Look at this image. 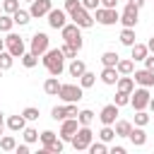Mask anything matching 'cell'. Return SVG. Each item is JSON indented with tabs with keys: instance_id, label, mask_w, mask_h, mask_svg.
Listing matches in <instances>:
<instances>
[{
	"instance_id": "obj_1",
	"label": "cell",
	"mask_w": 154,
	"mask_h": 154,
	"mask_svg": "<svg viewBox=\"0 0 154 154\" xmlns=\"http://www.w3.org/2000/svg\"><path fill=\"white\" fill-rule=\"evenodd\" d=\"M41 60H43L48 75H53V77L63 75V70H65V55H63L60 48H48V51L41 55Z\"/></svg>"
},
{
	"instance_id": "obj_2",
	"label": "cell",
	"mask_w": 154,
	"mask_h": 154,
	"mask_svg": "<svg viewBox=\"0 0 154 154\" xmlns=\"http://www.w3.org/2000/svg\"><path fill=\"white\" fill-rule=\"evenodd\" d=\"M60 34H63V41H65V43H70L72 48H77V51H79V48L84 46V41H82V29H79L75 22H72V24H65V26L60 29Z\"/></svg>"
},
{
	"instance_id": "obj_3",
	"label": "cell",
	"mask_w": 154,
	"mask_h": 154,
	"mask_svg": "<svg viewBox=\"0 0 154 154\" xmlns=\"http://www.w3.org/2000/svg\"><path fill=\"white\" fill-rule=\"evenodd\" d=\"M91 140H94L91 128H89V125H79V128H77V132L72 135V140H70V142H72V147H75L77 152H84V149L91 144Z\"/></svg>"
},
{
	"instance_id": "obj_4",
	"label": "cell",
	"mask_w": 154,
	"mask_h": 154,
	"mask_svg": "<svg viewBox=\"0 0 154 154\" xmlns=\"http://www.w3.org/2000/svg\"><path fill=\"white\" fill-rule=\"evenodd\" d=\"M94 19L103 26H113L118 19H120V12L116 7H96L94 10Z\"/></svg>"
},
{
	"instance_id": "obj_5",
	"label": "cell",
	"mask_w": 154,
	"mask_h": 154,
	"mask_svg": "<svg viewBox=\"0 0 154 154\" xmlns=\"http://www.w3.org/2000/svg\"><path fill=\"white\" fill-rule=\"evenodd\" d=\"M58 96H60L65 103H77V101L84 96V89H82L79 84H60Z\"/></svg>"
},
{
	"instance_id": "obj_6",
	"label": "cell",
	"mask_w": 154,
	"mask_h": 154,
	"mask_svg": "<svg viewBox=\"0 0 154 154\" xmlns=\"http://www.w3.org/2000/svg\"><path fill=\"white\" fill-rule=\"evenodd\" d=\"M5 51H10L14 58H22V55H24V51H26V46H24V38H22L19 34H12V31H7V36H5Z\"/></svg>"
},
{
	"instance_id": "obj_7",
	"label": "cell",
	"mask_w": 154,
	"mask_h": 154,
	"mask_svg": "<svg viewBox=\"0 0 154 154\" xmlns=\"http://www.w3.org/2000/svg\"><path fill=\"white\" fill-rule=\"evenodd\" d=\"M48 46H51V38H48V34H43V31H36L34 36H31V43H29V51L34 53V55H43L46 51H48Z\"/></svg>"
},
{
	"instance_id": "obj_8",
	"label": "cell",
	"mask_w": 154,
	"mask_h": 154,
	"mask_svg": "<svg viewBox=\"0 0 154 154\" xmlns=\"http://www.w3.org/2000/svg\"><path fill=\"white\" fill-rule=\"evenodd\" d=\"M149 87H140V89H132L130 91V106L135 108V111H142V108H147V103H149Z\"/></svg>"
},
{
	"instance_id": "obj_9",
	"label": "cell",
	"mask_w": 154,
	"mask_h": 154,
	"mask_svg": "<svg viewBox=\"0 0 154 154\" xmlns=\"http://www.w3.org/2000/svg\"><path fill=\"white\" fill-rule=\"evenodd\" d=\"M79 29H89V26H94V17H91V12L89 10H84V7H77L72 14H67Z\"/></svg>"
},
{
	"instance_id": "obj_10",
	"label": "cell",
	"mask_w": 154,
	"mask_h": 154,
	"mask_svg": "<svg viewBox=\"0 0 154 154\" xmlns=\"http://www.w3.org/2000/svg\"><path fill=\"white\" fill-rule=\"evenodd\" d=\"M123 26H130V29H135V24L140 22V7H135V5H125V10L120 12V19H118Z\"/></svg>"
},
{
	"instance_id": "obj_11",
	"label": "cell",
	"mask_w": 154,
	"mask_h": 154,
	"mask_svg": "<svg viewBox=\"0 0 154 154\" xmlns=\"http://www.w3.org/2000/svg\"><path fill=\"white\" fill-rule=\"evenodd\" d=\"M46 17H48V26H51V29H63V26L67 24V12H65V10L51 7Z\"/></svg>"
},
{
	"instance_id": "obj_12",
	"label": "cell",
	"mask_w": 154,
	"mask_h": 154,
	"mask_svg": "<svg viewBox=\"0 0 154 154\" xmlns=\"http://www.w3.org/2000/svg\"><path fill=\"white\" fill-rule=\"evenodd\" d=\"M60 123H63V125H60V132H58V135H60L63 142H70L72 135H75L77 128H79V120H77V118H65V120H60Z\"/></svg>"
},
{
	"instance_id": "obj_13",
	"label": "cell",
	"mask_w": 154,
	"mask_h": 154,
	"mask_svg": "<svg viewBox=\"0 0 154 154\" xmlns=\"http://www.w3.org/2000/svg\"><path fill=\"white\" fill-rule=\"evenodd\" d=\"M51 7H53V2H51V0H31L29 14H31V19H38V17H46Z\"/></svg>"
},
{
	"instance_id": "obj_14",
	"label": "cell",
	"mask_w": 154,
	"mask_h": 154,
	"mask_svg": "<svg viewBox=\"0 0 154 154\" xmlns=\"http://www.w3.org/2000/svg\"><path fill=\"white\" fill-rule=\"evenodd\" d=\"M99 120H101V125H113L118 120V106L116 103H106L101 108V113H99Z\"/></svg>"
},
{
	"instance_id": "obj_15",
	"label": "cell",
	"mask_w": 154,
	"mask_h": 154,
	"mask_svg": "<svg viewBox=\"0 0 154 154\" xmlns=\"http://www.w3.org/2000/svg\"><path fill=\"white\" fill-rule=\"evenodd\" d=\"M132 79H135V84H140V87H154V72H152V70H147V67L135 70Z\"/></svg>"
},
{
	"instance_id": "obj_16",
	"label": "cell",
	"mask_w": 154,
	"mask_h": 154,
	"mask_svg": "<svg viewBox=\"0 0 154 154\" xmlns=\"http://www.w3.org/2000/svg\"><path fill=\"white\" fill-rule=\"evenodd\" d=\"M128 140H130L135 147H144V144H147V132H144L140 125H132V130H130Z\"/></svg>"
},
{
	"instance_id": "obj_17",
	"label": "cell",
	"mask_w": 154,
	"mask_h": 154,
	"mask_svg": "<svg viewBox=\"0 0 154 154\" xmlns=\"http://www.w3.org/2000/svg\"><path fill=\"white\" fill-rule=\"evenodd\" d=\"M116 89H118V91L130 94V91L135 89V79H132V75H120V77H118V82H116Z\"/></svg>"
},
{
	"instance_id": "obj_18",
	"label": "cell",
	"mask_w": 154,
	"mask_h": 154,
	"mask_svg": "<svg viewBox=\"0 0 154 154\" xmlns=\"http://www.w3.org/2000/svg\"><path fill=\"white\" fill-rule=\"evenodd\" d=\"M99 77H101V82H103V84L113 87V84L118 82V77H120V75H118V70H116V67H103Z\"/></svg>"
},
{
	"instance_id": "obj_19",
	"label": "cell",
	"mask_w": 154,
	"mask_h": 154,
	"mask_svg": "<svg viewBox=\"0 0 154 154\" xmlns=\"http://www.w3.org/2000/svg\"><path fill=\"white\" fill-rule=\"evenodd\" d=\"M7 128L12 130V132H22L24 128H26V118L19 113V116H10L7 118Z\"/></svg>"
},
{
	"instance_id": "obj_20",
	"label": "cell",
	"mask_w": 154,
	"mask_h": 154,
	"mask_svg": "<svg viewBox=\"0 0 154 154\" xmlns=\"http://www.w3.org/2000/svg\"><path fill=\"white\" fill-rule=\"evenodd\" d=\"M130 53H132V55H130L132 60H144L147 53H149V48H147V43H137V41H135V43L130 46Z\"/></svg>"
},
{
	"instance_id": "obj_21",
	"label": "cell",
	"mask_w": 154,
	"mask_h": 154,
	"mask_svg": "<svg viewBox=\"0 0 154 154\" xmlns=\"http://www.w3.org/2000/svg\"><path fill=\"white\" fill-rule=\"evenodd\" d=\"M116 70H118V75H132V72H135V60L118 58V63H116Z\"/></svg>"
},
{
	"instance_id": "obj_22",
	"label": "cell",
	"mask_w": 154,
	"mask_h": 154,
	"mask_svg": "<svg viewBox=\"0 0 154 154\" xmlns=\"http://www.w3.org/2000/svg\"><path fill=\"white\" fill-rule=\"evenodd\" d=\"M84 70H87V65H84V60H77V58H72V63L67 65V72H70L72 77H77V79H79V77L84 75Z\"/></svg>"
},
{
	"instance_id": "obj_23",
	"label": "cell",
	"mask_w": 154,
	"mask_h": 154,
	"mask_svg": "<svg viewBox=\"0 0 154 154\" xmlns=\"http://www.w3.org/2000/svg\"><path fill=\"white\" fill-rule=\"evenodd\" d=\"M58 89H60V82H58V77H48L46 82H43V91L48 94V96H58Z\"/></svg>"
},
{
	"instance_id": "obj_24",
	"label": "cell",
	"mask_w": 154,
	"mask_h": 154,
	"mask_svg": "<svg viewBox=\"0 0 154 154\" xmlns=\"http://www.w3.org/2000/svg\"><path fill=\"white\" fill-rule=\"evenodd\" d=\"M113 125H116V128H113V130H116V137H128L130 130H132V123H130V120H116Z\"/></svg>"
},
{
	"instance_id": "obj_25",
	"label": "cell",
	"mask_w": 154,
	"mask_h": 154,
	"mask_svg": "<svg viewBox=\"0 0 154 154\" xmlns=\"http://www.w3.org/2000/svg\"><path fill=\"white\" fill-rule=\"evenodd\" d=\"M135 41H137V38H135V29H130V26H123V31H120V43L130 48Z\"/></svg>"
},
{
	"instance_id": "obj_26",
	"label": "cell",
	"mask_w": 154,
	"mask_h": 154,
	"mask_svg": "<svg viewBox=\"0 0 154 154\" xmlns=\"http://www.w3.org/2000/svg\"><path fill=\"white\" fill-rule=\"evenodd\" d=\"M118 53L116 51H106V53H101V65L103 67H116V63H118Z\"/></svg>"
},
{
	"instance_id": "obj_27",
	"label": "cell",
	"mask_w": 154,
	"mask_h": 154,
	"mask_svg": "<svg viewBox=\"0 0 154 154\" xmlns=\"http://www.w3.org/2000/svg\"><path fill=\"white\" fill-rule=\"evenodd\" d=\"M12 19H14V24H19V26H26V24L31 22V14H29V10H17V12L12 14Z\"/></svg>"
},
{
	"instance_id": "obj_28",
	"label": "cell",
	"mask_w": 154,
	"mask_h": 154,
	"mask_svg": "<svg viewBox=\"0 0 154 154\" xmlns=\"http://www.w3.org/2000/svg\"><path fill=\"white\" fill-rule=\"evenodd\" d=\"M99 140L106 142V144L113 142V140H116V130H113V125H103V128L99 130Z\"/></svg>"
},
{
	"instance_id": "obj_29",
	"label": "cell",
	"mask_w": 154,
	"mask_h": 154,
	"mask_svg": "<svg viewBox=\"0 0 154 154\" xmlns=\"http://www.w3.org/2000/svg\"><path fill=\"white\" fill-rule=\"evenodd\" d=\"M12 26H14V19H12V14H7V12H0V31H2V34H7V31H12Z\"/></svg>"
},
{
	"instance_id": "obj_30",
	"label": "cell",
	"mask_w": 154,
	"mask_h": 154,
	"mask_svg": "<svg viewBox=\"0 0 154 154\" xmlns=\"http://www.w3.org/2000/svg\"><path fill=\"white\" fill-rule=\"evenodd\" d=\"M19 60H22V65H24L26 70H31V67H36V63H38V55H34L31 51H29V53L24 51V55H22Z\"/></svg>"
},
{
	"instance_id": "obj_31",
	"label": "cell",
	"mask_w": 154,
	"mask_h": 154,
	"mask_svg": "<svg viewBox=\"0 0 154 154\" xmlns=\"http://www.w3.org/2000/svg\"><path fill=\"white\" fill-rule=\"evenodd\" d=\"M94 82H96V75L89 72V70H84V75L79 77V87L82 89H89V87H94Z\"/></svg>"
},
{
	"instance_id": "obj_32",
	"label": "cell",
	"mask_w": 154,
	"mask_h": 154,
	"mask_svg": "<svg viewBox=\"0 0 154 154\" xmlns=\"http://www.w3.org/2000/svg\"><path fill=\"white\" fill-rule=\"evenodd\" d=\"M14 147H17V142H14L12 135H2L0 137V149L2 152H14Z\"/></svg>"
},
{
	"instance_id": "obj_33",
	"label": "cell",
	"mask_w": 154,
	"mask_h": 154,
	"mask_svg": "<svg viewBox=\"0 0 154 154\" xmlns=\"http://www.w3.org/2000/svg\"><path fill=\"white\" fill-rule=\"evenodd\" d=\"M14 63V55L10 51H0V70H10Z\"/></svg>"
},
{
	"instance_id": "obj_34",
	"label": "cell",
	"mask_w": 154,
	"mask_h": 154,
	"mask_svg": "<svg viewBox=\"0 0 154 154\" xmlns=\"http://www.w3.org/2000/svg\"><path fill=\"white\" fill-rule=\"evenodd\" d=\"M77 120H79V125H91V120H94V111L82 108V111L77 113Z\"/></svg>"
},
{
	"instance_id": "obj_35",
	"label": "cell",
	"mask_w": 154,
	"mask_h": 154,
	"mask_svg": "<svg viewBox=\"0 0 154 154\" xmlns=\"http://www.w3.org/2000/svg\"><path fill=\"white\" fill-rule=\"evenodd\" d=\"M87 152H91V154H106V152H108V144H106V142H101V140H99V142H94V140H91V144L87 147Z\"/></svg>"
},
{
	"instance_id": "obj_36",
	"label": "cell",
	"mask_w": 154,
	"mask_h": 154,
	"mask_svg": "<svg viewBox=\"0 0 154 154\" xmlns=\"http://www.w3.org/2000/svg\"><path fill=\"white\" fill-rule=\"evenodd\" d=\"M38 140H41V144H43V147H48L51 142H55V140H58V135H55L53 130H43V132L38 135Z\"/></svg>"
},
{
	"instance_id": "obj_37",
	"label": "cell",
	"mask_w": 154,
	"mask_h": 154,
	"mask_svg": "<svg viewBox=\"0 0 154 154\" xmlns=\"http://www.w3.org/2000/svg\"><path fill=\"white\" fill-rule=\"evenodd\" d=\"M113 103H116L118 108H120V106H128V103H130V94H125V91H116Z\"/></svg>"
},
{
	"instance_id": "obj_38",
	"label": "cell",
	"mask_w": 154,
	"mask_h": 154,
	"mask_svg": "<svg viewBox=\"0 0 154 154\" xmlns=\"http://www.w3.org/2000/svg\"><path fill=\"white\" fill-rule=\"evenodd\" d=\"M149 123V113L142 108V111H135V125H140V128H144Z\"/></svg>"
},
{
	"instance_id": "obj_39",
	"label": "cell",
	"mask_w": 154,
	"mask_h": 154,
	"mask_svg": "<svg viewBox=\"0 0 154 154\" xmlns=\"http://www.w3.org/2000/svg\"><path fill=\"white\" fill-rule=\"evenodd\" d=\"M63 147H65V144H63V140L58 137L55 142H51V144H48V147H43V149H46V154H60V152H63Z\"/></svg>"
},
{
	"instance_id": "obj_40",
	"label": "cell",
	"mask_w": 154,
	"mask_h": 154,
	"mask_svg": "<svg viewBox=\"0 0 154 154\" xmlns=\"http://www.w3.org/2000/svg\"><path fill=\"white\" fill-rule=\"evenodd\" d=\"M17 10H19V0H2V12L14 14Z\"/></svg>"
},
{
	"instance_id": "obj_41",
	"label": "cell",
	"mask_w": 154,
	"mask_h": 154,
	"mask_svg": "<svg viewBox=\"0 0 154 154\" xmlns=\"http://www.w3.org/2000/svg\"><path fill=\"white\" fill-rule=\"evenodd\" d=\"M22 116H24L26 120H38V116H41V113H38V108H36V106H26V108L22 111Z\"/></svg>"
},
{
	"instance_id": "obj_42",
	"label": "cell",
	"mask_w": 154,
	"mask_h": 154,
	"mask_svg": "<svg viewBox=\"0 0 154 154\" xmlns=\"http://www.w3.org/2000/svg\"><path fill=\"white\" fill-rule=\"evenodd\" d=\"M22 135H24V142H29V144H34V142L38 140V132H36L34 128H24Z\"/></svg>"
},
{
	"instance_id": "obj_43",
	"label": "cell",
	"mask_w": 154,
	"mask_h": 154,
	"mask_svg": "<svg viewBox=\"0 0 154 154\" xmlns=\"http://www.w3.org/2000/svg\"><path fill=\"white\" fill-rule=\"evenodd\" d=\"M51 118L53 120H65V106H53L51 108Z\"/></svg>"
},
{
	"instance_id": "obj_44",
	"label": "cell",
	"mask_w": 154,
	"mask_h": 154,
	"mask_svg": "<svg viewBox=\"0 0 154 154\" xmlns=\"http://www.w3.org/2000/svg\"><path fill=\"white\" fill-rule=\"evenodd\" d=\"M60 51H63V55H65L67 60H72V58H77V48H72L70 43H65V46H63Z\"/></svg>"
},
{
	"instance_id": "obj_45",
	"label": "cell",
	"mask_w": 154,
	"mask_h": 154,
	"mask_svg": "<svg viewBox=\"0 0 154 154\" xmlns=\"http://www.w3.org/2000/svg\"><path fill=\"white\" fill-rule=\"evenodd\" d=\"M77 103H65V118H77Z\"/></svg>"
},
{
	"instance_id": "obj_46",
	"label": "cell",
	"mask_w": 154,
	"mask_h": 154,
	"mask_svg": "<svg viewBox=\"0 0 154 154\" xmlns=\"http://www.w3.org/2000/svg\"><path fill=\"white\" fill-rule=\"evenodd\" d=\"M77 7H82V2H79V0H65V12H67V14H72Z\"/></svg>"
},
{
	"instance_id": "obj_47",
	"label": "cell",
	"mask_w": 154,
	"mask_h": 154,
	"mask_svg": "<svg viewBox=\"0 0 154 154\" xmlns=\"http://www.w3.org/2000/svg\"><path fill=\"white\" fill-rule=\"evenodd\" d=\"M79 2H82V7H84V10H89V12H91V10H96V7H101V5H99V0H79Z\"/></svg>"
},
{
	"instance_id": "obj_48",
	"label": "cell",
	"mask_w": 154,
	"mask_h": 154,
	"mask_svg": "<svg viewBox=\"0 0 154 154\" xmlns=\"http://www.w3.org/2000/svg\"><path fill=\"white\" fill-rule=\"evenodd\" d=\"M142 63H144V67H147V70H152V72H154V53H147V58H144Z\"/></svg>"
},
{
	"instance_id": "obj_49",
	"label": "cell",
	"mask_w": 154,
	"mask_h": 154,
	"mask_svg": "<svg viewBox=\"0 0 154 154\" xmlns=\"http://www.w3.org/2000/svg\"><path fill=\"white\" fill-rule=\"evenodd\" d=\"M14 152H17V154H29V142H26V144H17Z\"/></svg>"
},
{
	"instance_id": "obj_50",
	"label": "cell",
	"mask_w": 154,
	"mask_h": 154,
	"mask_svg": "<svg viewBox=\"0 0 154 154\" xmlns=\"http://www.w3.org/2000/svg\"><path fill=\"white\" fill-rule=\"evenodd\" d=\"M99 5H101V7H116L118 0H99Z\"/></svg>"
},
{
	"instance_id": "obj_51",
	"label": "cell",
	"mask_w": 154,
	"mask_h": 154,
	"mask_svg": "<svg viewBox=\"0 0 154 154\" xmlns=\"http://www.w3.org/2000/svg\"><path fill=\"white\" fill-rule=\"evenodd\" d=\"M108 152H111V154H125V147H116V144H113Z\"/></svg>"
},
{
	"instance_id": "obj_52",
	"label": "cell",
	"mask_w": 154,
	"mask_h": 154,
	"mask_svg": "<svg viewBox=\"0 0 154 154\" xmlns=\"http://www.w3.org/2000/svg\"><path fill=\"white\" fill-rule=\"evenodd\" d=\"M147 48H149V53H154V36L147 41Z\"/></svg>"
},
{
	"instance_id": "obj_53",
	"label": "cell",
	"mask_w": 154,
	"mask_h": 154,
	"mask_svg": "<svg viewBox=\"0 0 154 154\" xmlns=\"http://www.w3.org/2000/svg\"><path fill=\"white\" fill-rule=\"evenodd\" d=\"M128 2H130V5H135V7H142V5H144V0H128Z\"/></svg>"
},
{
	"instance_id": "obj_54",
	"label": "cell",
	"mask_w": 154,
	"mask_h": 154,
	"mask_svg": "<svg viewBox=\"0 0 154 154\" xmlns=\"http://www.w3.org/2000/svg\"><path fill=\"white\" fill-rule=\"evenodd\" d=\"M147 106H149V108H152V113H154V96L149 99V103H147Z\"/></svg>"
},
{
	"instance_id": "obj_55",
	"label": "cell",
	"mask_w": 154,
	"mask_h": 154,
	"mask_svg": "<svg viewBox=\"0 0 154 154\" xmlns=\"http://www.w3.org/2000/svg\"><path fill=\"white\" fill-rule=\"evenodd\" d=\"M0 51H5V38H0Z\"/></svg>"
},
{
	"instance_id": "obj_56",
	"label": "cell",
	"mask_w": 154,
	"mask_h": 154,
	"mask_svg": "<svg viewBox=\"0 0 154 154\" xmlns=\"http://www.w3.org/2000/svg\"><path fill=\"white\" fill-rule=\"evenodd\" d=\"M0 123H5V113L2 111H0Z\"/></svg>"
},
{
	"instance_id": "obj_57",
	"label": "cell",
	"mask_w": 154,
	"mask_h": 154,
	"mask_svg": "<svg viewBox=\"0 0 154 154\" xmlns=\"http://www.w3.org/2000/svg\"><path fill=\"white\" fill-rule=\"evenodd\" d=\"M2 130H5V123H0V135H2Z\"/></svg>"
},
{
	"instance_id": "obj_58",
	"label": "cell",
	"mask_w": 154,
	"mask_h": 154,
	"mask_svg": "<svg viewBox=\"0 0 154 154\" xmlns=\"http://www.w3.org/2000/svg\"><path fill=\"white\" fill-rule=\"evenodd\" d=\"M0 12H2V0H0Z\"/></svg>"
},
{
	"instance_id": "obj_59",
	"label": "cell",
	"mask_w": 154,
	"mask_h": 154,
	"mask_svg": "<svg viewBox=\"0 0 154 154\" xmlns=\"http://www.w3.org/2000/svg\"><path fill=\"white\" fill-rule=\"evenodd\" d=\"M26 2H31V0H26Z\"/></svg>"
}]
</instances>
